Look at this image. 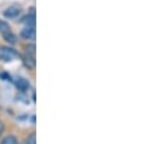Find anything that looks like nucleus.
<instances>
[{
	"label": "nucleus",
	"instance_id": "nucleus-8",
	"mask_svg": "<svg viewBox=\"0 0 156 144\" xmlns=\"http://www.w3.org/2000/svg\"><path fill=\"white\" fill-rule=\"evenodd\" d=\"M1 144H17V141H16V138L13 136H9V137L2 139Z\"/></svg>",
	"mask_w": 156,
	"mask_h": 144
},
{
	"label": "nucleus",
	"instance_id": "nucleus-3",
	"mask_svg": "<svg viewBox=\"0 0 156 144\" xmlns=\"http://www.w3.org/2000/svg\"><path fill=\"white\" fill-rule=\"evenodd\" d=\"M18 13H20V9L16 7V6H11V7H9V9L5 10L4 16L7 17V18H13V17L18 16Z\"/></svg>",
	"mask_w": 156,
	"mask_h": 144
},
{
	"label": "nucleus",
	"instance_id": "nucleus-11",
	"mask_svg": "<svg viewBox=\"0 0 156 144\" xmlns=\"http://www.w3.org/2000/svg\"><path fill=\"white\" fill-rule=\"evenodd\" d=\"M4 132V125H2V122L0 121V135Z\"/></svg>",
	"mask_w": 156,
	"mask_h": 144
},
{
	"label": "nucleus",
	"instance_id": "nucleus-5",
	"mask_svg": "<svg viewBox=\"0 0 156 144\" xmlns=\"http://www.w3.org/2000/svg\"><path fill=\"white\" fill-rule=\"evenodd\" d=\"M23 59H24V64H26V67H28L29 69H34V68H35V59H34L33 56H30V55L28 53Z\"/></svg>",
	"mask_w": 156,
	"mask_h": 144
},
{
	"label": "nucleus",
	"instance_id": "nucleus-7",
	"mask_svg": "<svg viewBox=\"0 0 156 144\" xmlns=\"http://www.w3.org/2000/svg\"><path fill=\"white\" fill-rule=\"evenodd\" d=\"M24 23H27V24H28V27H33V26H34V23H35V16H34V13H32V15L27 16V17L24 18Z\"/></svg>",
	"mask_w": 156,
	"mask_h": 144
},
{
	"label": "nucleus",
	"instance_id": "nucleus-1",
	"mask_svg": "<svg viewBox=\"0 0 156 144\" xmlns=\"http://www.w3.org/2000/svg\"><path fill=\"white\" fill-rule=\"evenodd\" d=\"M18 57V53L16 50L11 49V47H7V46H1L0 47V61H4V62H10L15 58Z\"/></svg>",
	"mask_w": 156,
	"mask_h": 144
},
{
	"label": "nucleus",
	"instance_id": "nucleus-10",
	"mask_svg": "<svg viewBox=\"0 0 156 144\" xmlns=\"http://www.w3.org/2000/svg\"><path fill=\"white\" fill-rule=\"evenodd\" d=\"M26 144H37V142H35V135H32V136L27 139Z\"/></svg>",
	"mask_w": 156,
	"mask_h": 144
},
{
	"label": "nucleus",
	"instance_id": "nucleus-9",
	"mask_svg": "<svg viewBox=\"0 0 156 144\" xmlns=\"http://www.w3.org/2000/svg\"><path fill=\"white\" fill-rule=\"evenodd\" d=\"M9 31H10L9 24H7L6 22H4V21H0V32H1V33H6V32H9Z\"/></svg>",
	"mask_w": 156,
	"mask_h": 144
},
{
	"label": "nucleus",
	"instance_id": "nucleus-2",
	"mask_svg": "<svg viewBox=\"0 0 156 144\" xmlns=\"http://www.w3.org/2000/svg\"><path fill=\"white\" fill-rule=\"evenodd\" d=\"M29 81L28 80H26L24 77H18L17 80H16V87L20 90V91H26V90H28L29 88Z\"/></svg>",
	"mask_w": 156,
	"mask_h": 144
},
{
	"label": "nucleus",
	"instance_id": "nucleus-6",
	"mask_svg": "<svg viewBox=\"0 0 156 144\" xmlns=\"http://www.w3.org/2000/svg\"><path fill=\"white\" fill-rule=\"evenodd\" d=\"M4 39H5L7 42H10V44H16V41H17L16 35H13V34H12V33H10V32L4 33Z\"/></svg>",
	"mask_w": 156,
	"mask_h": 144
},
{
	"label": "nucleus",
	"instance_id": "nucleus-4",
	"mask_svg": "<svg viewBox=\"0 0 156 144\" xmlns=\"http://www.w3.org/2000/svg\"><path fill=\"white\" fill-rule=\"evenodd\" d=\"M21 35L23 36L24 39H34L35 36V31L33 27H27L21 32Z\"/></svg>",
	"mask_w": 156,
	"mask_h": 144
}]
</instances>
